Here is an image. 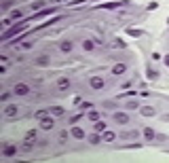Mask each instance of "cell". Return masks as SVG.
<instances>
[{
  "mask_svg": "<svg viewBox=\"0 0 169 163\" xmlns=\"http://www.w3.org/2000/svg\"><path fill=\"white\" fill-rule=\"evenodd\" d=\"M57 87H59V91L70 89V79H59V81H57Z\"/></svg>",
  "mask_w": 169,
  "mask_h": 163,
  "instance_id": "7c38bea8",
  "label": "cell"
},
{
  "mask_svg": "<svg viewBox=\"0 0 169 163\" xmlns=\"http://www.w3.org/2000/svg\"><path fill=\"white\" fill-rule=\"evenodd\" d=\"M13 91H15V95H28V93H30V87H28L26 83H19V85H15Z\"/></svg>",
  "mask_w": 169,
  "mask_h": 163,
  "instance_id": "5b68a950",
  "label": "cell"
},
{
  "mask_svg": "<svg viewBox=\"0 0 169 163\" xmlns=\"http://www.w3.org/2000/svg\"><path fill=\"white\" fill-rule=\"evenodd\" d=\"M47 115H49V110H38L34 117H36V119H42V117H47Z\"/></svg>",
  "mask_w": 169,
  "mask_h": 163,
  "instance_id": "d4e9b609",
  "label": "cell"
},
{
  "mask_svg": "<svg viewBox=\"0 0 169 163\" xmlns=\"http://www.w3.org/2000/svg\"><path fill=\"white\" fill-rule=\"evenodd\" d=\"M17 112H19V108H17L15 104H9V106H4V110H2V115H4L6 119H11V117H17Z\"/></svg>",
  "mask_w": 169,
  "mask_h": 163,
  "instance_id": "7a4b0ae2",
  "label": "cell"
},
{
  "mask_svg": "<svg viewBox=\"0 0 169 163\" xmlns=\"http://www.w3.org/2000/svg\"><path fill=\"white\" fill-rule=\"evenodd\" d=\"M64 112H66V110H64L61 106H51V108H49V115H53V117H64Z\"/></svg>",
  "mask_w": 169,
  "mask_h": 163,
  "instance_id": "30bf717a",
  "label": "cell"
},
{
  "mask_svg": "<svg viewBox=\"0 0 169 163\" xmlns=\"http://www.w3.org/2000/svg\"><path fill=\"white\" fill-rule=\"evenodd\" d=\"M127 34H131L133 38H137V36H142L144 32H142V30H137V28H129V30H127Z\"/></svg>",
  "mask_w": 169,
  "mask_h": 163,
  "instance_id": "d6986e66",
  "label": "cell"
},
{
  "mask_svg": "<svg viewBox=\"0 0 169 163\" xmlns=\"http://www.w3.org/2000/svg\"><path fill=\"white\" fill-rule=\"evenodd\" d=\"M163 62H165V66H169V55L165 57V59H163Z\"/></svg>",
  "mask_w": 169,
  "mask_h": 163,
  "instance_id": "4dcf8cb0",
  "label": "cell"
},
{
  "mask_svg": "<svg viewBox=\"0 0 169 163\" xmlns=\"http://www.w3.org/2000/svg\"><path fill=\"white\" fill-rule=\"evenodd\" d=\"M140 112H142L144 117H152V115H154V108H152V106H142Z\"/></svg>",
  "mask_w": 169,
  "mask_h": 163,
  "instance_id": "4fadbf2b",
  "label": "cell"
},
{
  "mask_svg": "<svg viewBox=\"0 0 169 163\" xmlns=\"http://www.w3.org/2000/svg\"><path fill=\"white\" fill-rule=\"evenodd\" d=\"M114 123H119V125H127L129 123V115L127 112H114Z\"/></svg>",
  "mask_w": 169,
  "mask_h": 163,
  "instance_id": "277c9868",
  "label": "cell"
},
{
  "mask_svg": "<svg viewBox=\"0 0 169 163\" xmlns=\"http://www.w3.org/2000/svg\"><path fill=\"white\" fill-rule=\"evenodd\" d=\"M81 119H83V115H76V117H72V119H70V125H76Z\"/></svg>",
  "mask_w": 169,
  "mask_h": 163,
  "instance_id": "484cf974",
  "label": "cell"
},
{
  "mask_svg": "<svg viewBox=\"0 0 169 163\" xmlns=\"http://www.w3.org/2000/svg\"><path fill=\"white\" fill-rule=\"evenodd\" d=\"M72 47H74V44H72L70 41H64L61 44H59V49H61L64 53H70V51H72Z\"/></svg>",
  "mask_w": 169,
  "mask_h": 163,
  "instance_id": "9a60e30c",
  "label": "cell"
},
{
  "mask_svg": "<svg viewBox=\"0 0 169 163\" xmlns=\"http://www.w3.org/2000/svg\"><path fill=\"white\" fill-rule=\"evenodd\" d=\"M112 47H119V49H123V47H125V42H123V41H119V38H116V41L112 42Z\"/></svg>",
  "mask_w": 169,
  "mask_h": 163,
  "instance_id": "4316f807",
  "label": "cell"
},
{
  "mask_svg": "<svg viewBox=\"0 0 169 163\" xmlns=\"http://www.w3.org/2000/svg\"><path fill=\"white\" fill-rule=\"evenodd\" d=\"M21 17H23V13H21V11H13V13H11V19H15V21H17V19H21Z\"/></svg>",
  "mask_w": 169,
  "mask_h": 163,
  "instance_id": "603a6c76",
  "label": "cell"
},
{
  "mask_svg": "<svg viewBox=\"0 0 169 163\" xmlns=\"http://www.w3.org/2000/svg\"><path fill=\"white\" fill-rule=\"evenodd\" d=\"M119 138H123V140H137L140 138V131L137 129H131V131H123Z\"/></svg>",
  "mask_w": 169,
  "mask_h": 163,
  "instance_id": "52a82bcc",
  "label": "cell"
},
{
  "mask_svg": "<svg viewBox=\"0 0 169 163\" xmlns=\"http://www.w3.org/2000/svg\"><path fill=\"white\" fill-rule=\"evenodd\" d=\"M144 138H146L148 142H152V140L157 138V133H154V129H152V127H146V129H144Z\"/></svg>",
  "mask_w": 169,
  "mask_h": 163,
  "instance_id": "8fae6325",
  "label": "cell"
},
{
  "mask_svg": "<svg viewBox=\"0 0 169 163\" xmlns=\"http://www.w3.org/2000/svg\"><path fill=\"white\" fill-rule=\"evenodd\" d=\"M89 85H91V89H95V91H99V89H104V79L102 76H91V81H89Z\"/></svg>",
  "mask_w": 169,
  "mask_h": 163,
  "instance_id": "3957f363",
  "label": "cell"
},
{
  "mask_svg": "<svg viewBox=\"0 0 169 163\" xmlns=\"http://www.w3.org/2000/svg\"><path fill=\"white\" fill-rule=\"evenodd\" d=\"M102 138H104V142H114L116 140V133L110 131V129H106V131H102Z\"/></svg>",
  "mask_w": 169,
  "mask_h": 163,
  "instance_id": "ba28073f",
  "label": "cell"
},
{
  "mask_svg": "<svg viewBox=\"0 0 169 163\" xmlns=\"http://www.w3.org/2000/svg\"><path fill=\"white\" fill-rule=\"evenodd\" d=\"M70 136H72V138H76V140H83V138H84V131L81 129V127H72V129H70Z\"/></svg>",
  "mask_w": 169,
  "mask_h": 163,
  "instance_id": "9c48e42d",
  "label": "cell"
},
{
  "mask_svg": "<svg viewBox=\"0 0 169 163\" xmlns=\"http://www.w3.org/2000/svg\"><path fill=\"white\" fill-rule=\"evenodd\" d=\"M93 125H95V131H106V123L104 121H95Z\"/></svg>",
  "mask_w": 169,
  "mask_h": 163,
  "instance_id": "ffe728a7",
  "label": "cell"
},
{
  "mask_svg": "<svg viewBox=\"0 0 169 163\" xmlns=\"http://www.w3.org/2000/svg\"><path fill=\"white\" fill-rule=\"evenodd\" d=\"M53 127H55V119H53V115L42 117V119H40V129H44V131H51Z\"/></svg>",
  "mask_w": 169,
  "mask_h": 163,
  "instance_id": "6da1fadb",
  "label": "cell"
},
{
  "mask_svg": "<svg viewBox=\"0 0 169 163\" xmlns=\"http://www.w3.org/2000/svg\"><path fill=\"white\" fill-rule=\"evenodd\" d=\"M87 119H89V121H99V115H97V112H95V110H91V112H89V117H87Z\"/></svg>",
  "mask_w": 169,
  "mask_h": 163,
  "instance_id": "44dd1931",
  "label": "cell"
},
{
  "mask_svg": "<svg viewBox=\"0 0 169 163\" xmlns=\"http://www.w3.org/2000/svg\"><path fill=\"white\" fill-rule=\"evenodd\" d=\"M44 4H47V0H36V2H32V11H34V13L40 11V9H44Z\"/></svg>",
  "mask_w": 169,
  "mask_h": 163,
  "instance_id": "2e32d148",
  "label": "cell"
},
{
  "mask_svg": "<svg viewBox=\"0 0 169 163\" xmlns=\"http://www.w3.org/2000/svg\"><path fill=\"white\" fill-rule=\"evenodd\" d=\"M148 76H150V79H157V76H159V74H157V72H154V70H148Z\"/></svg>",
  "mask_w": 169,
  "mask_h": 163,
  "instance_id": "f546056e",
  "label": "cell"
},
{
  "mask_svg": "<svg viewBox=\"0 0 169 163\" xmlns=\"http://www.w3.org/2000/svg\"><path fill=\"white\" fill-rule=\"evenodd\" d=\"M36 64H38V66H44V64H49V57H38V59H36Z\"/></svg>",
  "mask_w": 169,
  "mask_h": 163,
  "instance_id": "cb8c5ba5",
  "label": "cell"
},
{
  "mask_svg": "<svg viewBox=\"0 0 169 163\" xmlns=\"http://www.w3.org/2000/svg\"><path fill=\"white\" fill-rule=\"evenodd\" d=\"M127 70V66L125 64H116V66H114V68H112V72H114V74H116V76H119V74H123V72H125Z\"/></svg>",
  "mask_w": 169,
  "mask_h": 163,
  "instance_id": "e0dca14e",
  "label": "cell"
},
{
  "mask_svg": "<svg viewBox=\"0 0 169 163\" xmlns=\"http://www.w3.org/2000/svg\"><path fill=\"white\" fill-rule=\"evenodd\" d=\"M11 4H13V0H4V2H2V11H6Z\"/></svg>",
  "mask_w": 169,
  "mask_h": 163,
  "instance_id": "83f0119b",
  "label": "cell"
},
{
  "mask_svg": "<svg viewBox=\"0 0 169 163\" xmlns=\"http://www.w3.org/2000/svg\"><path fill=\"white\" fill-rule=\"evenodd\" d=\"M17 153H19V148H17L15 144H6V146H4V151H2V155H4V157H15Z\"/></svg>",
  "mask_w": 169,
  "mask_h": 163,
  "instance_id": "8992f818",
  "label": "cell"
},
{
  "mask_svg": "<svg viewBox=\"0 0 169 163\" xmlns=\"http://www.w3.org/2000/svg\"><path fill=\"white\" fill-rule=\"evenodd\" d=\"M83 49L84 51H93V41H83Z\"/></svg>",
  "mask_w": 169,
  "mask_h": 163,
  "instance_id": "7402d4cb",
  "label": "cell"
},
{
  "mask_svg": "<svg viewBox=\"0 0 169 163\" xmlns=\"http://www.w3.org/2000/svg\"><path fill=\"white\" fill-rule=\"evenodd\" d=\"M125 106L129 108V110H137V108H140V102H137V100H129Z\"/></svg>",
  "mask_w": 169,
  "mask_h": 163,
  "instance_id": "ac0fdd59",
  "label": "cell"
},
{
  "mask_svg": "<svg viewBox=\"0 0 169 163\" xmlns=\"http://www.w3.org/2000/svg\"><path fill=\"white\" fill-rule=\"evenodd\" d=\"M157 6H159V4H157V2H150V4H148V11H154V9H157Z\"/></svg>",
  "mask_w": 169,
  "mask_h": 163,
  "instance_id": "f1b7e54d",
  "label": "cell"
},
{
  "mask_svg": "<svg viewBox=\"0 0 169 163\" xmlns=\"http://www.w3.org/2000/svg\"><path fill=\"white\" fill-rule=\"evenodd\" d=\"M167 23H169V17H167Z\"/></svg>",
  "mask_w": 169,
  "mask_h": 163,
  "instance_id": "1f68e13d",
  "label": "cell"
},
{
  "mask_svg": "<svg viewBox=\"0 0 169 163\" xmlns=\"http://www.w3.org/2000/svg\"><path fill=\"white\" fill-rule=\"evenodd\" d=\"M102 140H104V138L99 136V131H95V133H91V136H89V142H91V144H99Z\"/></svg>",
  "mask_w": 169,
  "mask_h": 163,
  "instance_id": "5bb4252c",
  "label": "cell"
}]
</instances>
